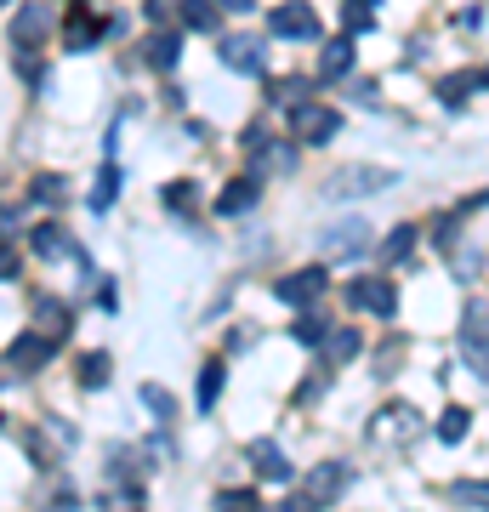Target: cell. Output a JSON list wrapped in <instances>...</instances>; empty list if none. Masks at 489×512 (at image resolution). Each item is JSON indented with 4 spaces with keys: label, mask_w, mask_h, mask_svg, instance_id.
<instances>
[{
    "label": "cell",
    "mask_w": 489,
    "mask_h": 512,
    "mask_svg": "<svg viewBox=\"0 0 489 512\" xmlns=\"http://www.w3.org/2000/svg\"><path fill=\"white\" fill-rule=\"evenodd\" d=\"M347 484H353V467H347V461H319V467H313V473L302 478V495H296L290 507L319 512V507H330V501H342Z\"/></svg>",
    "instance_id": "6da1fadb"
},
{
    "label": "cell",
    "mask_w": 489,
    "mask_h": 512,
    "mask_svg": "<svg viewBox=\"0 0 489 512\" xmlns=\"http://www.w3.org/2000/svg\"><path fill=\"white\" fill-rule=\"evenodd\" d=\"M336 131H342V114L330 109V103H319V97H302V103H290V137H296V143L319 148V143H330Z\"/></svg>",
    "instance_id": "7a4b0ae2"
},
{
    "label": "cell",
    "mask_w": 489,
    "mask_h": 512,
    "mask_svg": "<svg viewBox=\"0 0 489 512\" xmlns=\"http://www.w3.org/2000/svg\"><path fill=\"white\" fill-rule=\"evenodd\" d=\"M399 177L393 171H381V165H342V171H330L325 194L330 200H364V194H381V188H393Z\"/></svg>",
    "instance_id": "3957f363"
},
{
    "label": "cell",
    "mask_w": 489,
    "mask_h": 512,
    "mask_svg": "<svg viewBox=\"0 0 489 512\" xmlns=\"http://www.w3.org/2000/svg\"><path fill=\"white\" fill-rule=\"evenodd\" d=\"M268 29L285 40H319V12H313L308 0H285V6H273Z\"/></svg>",
    "instance_id": "277c9868"
},
{
    "label": "cell",
    "mask_w": 489,
    "mask_h": 512,
    "mask_svg": "<svg viewBox=\"0 0 489 512\" xmlns=\"http://www.w3.org/2000/svg\"><path fill=\"white\" fill-rule=\"evenodd\" d=\"M347 302L364 313H376V319H393L399 313V291H393V279H353L347 285Z\"/></svg>",
    "instance_id": "5b68a950"
},
{
    "label": "cell",
    "mask_w": 489,
    "mask_h": 512,
    "mask_svg": "<svg viewBox=\"0 0 489 512\" xmlns=\"http://www.w3.org/2000/svg\"><path fill=\"white\" fill-rule=\"evenodd\" d=\"M319 251H325V256H359V251H370V222H359V217L330 222L325 234H319Z\"/></svg>",
    "instance_id": "8992f818"
},
{
    "label": "cell",
    "mask_w": 489,
    "mask_h": 512,
    "mask_svg": "<svg viewBox=\"0 0 489 512\" xmlns=\"http://www.w3.org/2000/svg\"><path fill=\"white\" fill-rule=\"evenodd\" d=\"M273 291H279V302H290V308H313V302L325 296V268H296V274H285Z\"/></svg>",
    "instance_id": "52a82bcc"
},
{
    "label": "cell",
    "mask_w": 489,
    "mask_h": 512,
    "mask_svg": "<svg viewBox=\"0 0 489 512\" xmlns=\"http://www.w3.org/2000/svg\"><path fill=\"white\" fill-rule=\"evenodd\" d=\"M381 444L393 439V444H410L421 433V416L410 410V404H387V410H376V427H370Z\"/></svg>",
    "instance_id": "ba28073f"
},
{
    "label": "cell",
    "mask_w": 489,
    "mask_h": 512,
    "mask_svg": "<svg viewBox=\"0 0 489 512\" xmlns=\"http://www.w3.org/2000/svg\"><path fill=\"white\" fill-rule=\"evenodd\" d=\"M245 461H251V473L262 478V484H290V461L273 439H256L251 450H245Z\"/></svg>",
    "instance_id": "9c48e42d"
},
{
    "label": "cell",
    "mask_w": 489,
    "mask_h": 512,
    "mask_svg": "<svg viewBox=\"0 0 489 512\" xmlns=\"http://www.w3.org/2000/svg\"><path fill=\"white\" fill-rule=\"evenodd\" d=\"M222 63L234 74H262V40L256 35H228L222 40Z\"/></svg>",
    "instance_id": "30bf717a"
},
{
    "label": "cell",
    "mask_w": 489,
    "mask_h": 512,
    "mask_svg": "<svg viewBox=\"0 0 489 512\" xmlns=\"http://www.w3.org/2000/svg\"><path fill=\"white\" fill-rule=\"evenodd\" d=\"M46 35H52V6H35V0H29L18 18H12V40H18V46H40Z\"/></svg>",
    "instance_id": "8fae6325"
},
{
    "label": "cell",
    "mask_w": 489,
    "mask_h": 512,
    "mask_svg": "<svg viewBox=\"0 0 489 512\" xmlns=\"http://www.w3.org/2000/svg\"><path fill=\"white\" fill-rule=\"evenodd\" d=\"M29 251L46 256V262H63V256H80L74 251V239L57 228V222H40V228H29Z\"/></svg>",
    "instance_id": "7c38bea8"
},
{
    "label": "cell",
    "mask_w": 489,
    "mask_h": 512,
    "mask_svg": "<svg viewBox=\"0 0 489 512\" xmlns=\"http://www.w3.org/2000/svg\"><path fill=\"white\" fill-rule=\"evenodd\" d=\"M52 348H57L52 336H40V330H29V336H18V342L6 348V359H12L18 370H40L46 359H52Z\"/></svg>",
    "instance_id": "4fadbf2b"
},
{
    "label": "cell",
    "mask_w": 489,
    "mask_h": 512,
    "mask_svg": "<svg viewBox=\"0 0 489 512\" xmlns=\"http://www.w3.org/2000/svg\"><path fill=\"white\" fill-rule=\"evenodd\" d=\"M69 325H74L69 302H57V296H40V302H35V330H40V336L63 342V336H69Z\"/></svg>",
    "instance_id": "5bb4252c"
},
{
    "label": "cell",
    "mask_w": 489,
    "mask_h": 512,
    "mask_svg": "<svg viewBox=\"0 0 489 512\" xmlns=\"http://www.w3.org/2000/svg\"><path fill=\"white\" fill-rule=\"evenodd\" d=\"M256 200H262V183H256V177H234V183L217 194V211L222 217H239V211H251Z\"/></svg>",
    "instance_id": "9a60e30c"
},
{
    "label": "cell",
    "mask_w": 489,
    "mask_h": 512,
    "mask_svg": "<svg viewBox=\"0 0 489 512\" xmlns=\"http://www.w3.org/2000/svg\"><path fill=\"white\" fill-rule=\"evenodd\" d=\"M353 35H342V40H330L325 52H319V80H347L353 74Z\"/></svg>",
    "instance_id": "2e32d148"
},
{
    "label": "cell",
    "mask_w": 489,
    "mask_h": 512,
    "mask_svg": "<svg viewBox=\"0 0 489 512\" xmlns=\"http://www.w3.org/2000/svg\"><path fill=\"white\" fill-rule=\"evenodd\" d=\"M478 86H489V74H478V69H461V74H450V80H438V97H444V109H461Z\"/></svg>",
    "instance_id": "e0dca14e"
},
{
    "label": "cell",
    "mask_w": 489,
    "mask_h": 512,
    "mask_svg": "<svg viewBox=\"0 0 489 512\" xmlns=\"http://www.w3.org/2000/svg\"><path fill=\"white\" fill-rule=\"evenodd\" d=\"M319 348H325V365H347V359H353L364 342H359V330H353V325H330Z\"/></svg>",
    "instance_id": "ac0fdd59"
},
{
    "label": "cell",
    "mask_w": 489,
    "mask_h": 512,
    "mask_svg": "<svg viewBox=\"0 0 489 512\" xmlns=\"http://www.w3.org/2000/svg\"><path fill=\"white\" fill-rule=\"evenodd\" d=\"M143 57H148V69H177V57H182V40L171 35V29H160V35H148Z\"/></svg>",
    "instance_id": "d6986e66"
},
{
    "label": "cell",
    "mask_w": 489,
    "mask_h": 512,
    "mask_svg": "<svg viewBox=\"0 0 489 512\" xmlns=\"http://www.w3.org/2000/svg\"><path fill=\"white\" fill-rule=\"evenodd\" d=\"M381 0H342V35H370Z\"/></svg>",
    "instance_id": "ffe728a7"
},
{
    "label": "cell",
    "mask_w": 489,
    "mask_h": 512,
    "mask_svg": "<svg viewBox=\"0 0 489 512\" xmlns=\"http://www.w3.org/2000/svg\"><path fill=\"white\" fill-rule=\"evenodd\" d=\"M217 0H182L177 6V18L188 23V29H194V35H211V29H217Z\"/></svg>",
    "instance_id": "44dd1931"
},
{
    "label": "cell",
    "mask_w": 489,
    "mask_h": 512,
    "mask_svg": "<svg viewBox=\"0 0 489 512\" xmlns=\"http://www.w3.org/2000/svg\"><path fill=\"white\" fill-rule=\"evenodd\" d=\"M245 154H251L256 171H262V165H290V154H279V148H273V137H268L262 126L245 131Z\"/></svg>",
    "instance_id": "7402d4cb"
},
{
    "label": "cell",
    "mask_w": 489,
    "mask_h": 512,
    "mask_svg": "<svg viewBox=\"0 0 489 512\" xmlns=\"http://www.w3.org/2000/svg\"><path fill=\"white\" fill-rule=\"evenodd\" d=\"M29 200H35V205H63V200H69V177H57V171H40L35 183H29Z\"/></svg>",
    "instance_id": "603a6c76"
},
{
    "label": "cell",
    "mask_w": 489,
    "mask_h": 512,
    "mask_svg": "<svg viewBox=\"0 0 489 512\" xmlns=\"http://www.w3.org/2000/svg\"><path fill=\"white\" fill-rule=\"evenodd\" d=\"M450 501H455V507L489 512V478H455V484H450Z\"/></svg>",
    "instance_id": "cb8c5ba5"
},
{
    "label": "cell",
    "mask_w": 489,
    "mask_h": 512,
    "mask_svg": "<svg viewBox=\"0 0 489 512\" xmlns=\"http://www.w3.org/2000/svg\"><path fill=\"white\" fill-rule=\"evenodd\" d=\"M160 200H165V211H177V217H194V211H200V194H194L188 177H182V183H165Z\"/></svg>",
    "instance_id": "d4e9b609"
},
{
    "label": "cell",
    "mask_w": 489,
    "mask_h": 512,
    "mask_svg": "<svg viewBox=\"0 0 489 512\" xmlns=\"http://www.w3.org/2000/svg\"><path fill=\"white\" fill-rule=\"evenodd\" d=\"M63 35H69V46H74V52H86L91 40L103 35V23L91 18V12H80V6H74V12H69V29H63Z\"/></svg>",
    "instance_id": "484cf974"
},
{
    "label": "cell",
    "mask_w": 489,
    "mask_h": 512,
    "mask_svg": "<svg viewBox=\"0 0 489 512\" xmlns=\"http://www.w3.org/2000/svg\"><path fill=\"white\" fill-rule=\"evenodd\" d=\"M410 251H416V228H410V222H399L393 234L381 239V256H387V262H404Z\"/></svg>",
    "instance_id": "4316f807"
},
{
    "label": "cell",
    "mask_w": 489,
    "mask_h": 512,
    "mask_svg": "<svg viewBox=\"0 0 489 512\" xmlns=\"http://www.w3.org/2000/svg\"><path fill=\"white\" fill-rule=\"evenodd\" d=\"M268 97L279 103V109H290V103L313 97V86H308V80H296V74H285V80H273V86H268Z\"/></svg>",
    "instance_id": "83f0119b"
},
{
    "label": "cell",
    "mask_w": 489,
    "mask_h": 512,
    "mask_svg": "<svg viewBox=\"0 0 489 512\" xmlns=\"http://www.w3.org/2000/svg\"><path fill=\"white\" fill-rule=\"evenodd\" d=\"M467 427H472V416L461 410V404H450V410L438 416V439H444V444H461V439H467Z\"/></svg>",
    "instance_id": "f1b7e54d"
},
{
    "label": "cell",
    "mask_w": 489,
    "mask_h": 512,
    "mask_svg": "<svg viewBox=\"0 0 489 512\" xmlns=\"http://www.w3.org/2000/svg\"><path fill=\"white\" fill-rule=\"evenodd\" d=\"M222 382H228V370H222V359H211V365L200 370V404H205V410L222 399Z\"/></svg>",
    "instance_id": "f546056e"
},
{
    "label": "cell",
    "mask_w": 489,
    "mask_h": 512,
    "mask_svg": "<svg viewBox=\"0 0 489 512\" xmlns=\"http://www.w3.org/2000/svg\"><path fill=\"white\" fill-rule=\"evenodd\" d=\"M325 319H319V313H302V319H296V325H290V336H296V342H302V348H319V342H325Z\"/></svg>",
    "instance_id": "4dcf8cb0"
},
{
    "label": "cell",
    "mask_w": 489,
    "mask_h": 512,
    "mask_svg": "<svg viewBox=\"0 0 489 512\" xmlns=\"http://www.w3.org/2000/svg\"><path fill=\"white\" fill-rule=\"evenodd\" d=\"M114 194H120V171H114V165H103V177H97V188H91V211H109Z\"/></svg>",
    "instance_id": "1f68e13d"
},
{
    "label": "cell",
    "mask_w": 489,
    "mask_h": 512,
    "mask_svg": "<svg viewBox=\"0 0 489 512\" xmlns=\"http://www.w3.org/2000/svg\"><path fill=\"white\" fill-rule=\"evenodd\" d=\"M143 404H148V410H154L160 421H171V416H177V399H171V393H165L160 382H148V387H143Z\"/></svg>",
    "instance_id": "d6a6232c"
},
{
    "label": "cell",
    "mask_w": 489,
    "mask_h": 512,
    "mask_svg": "<svg viewBox=\"0 0 489 512\" xmlns=\"http://www.w3.org/2000/svg\"><path fill=\"white\" fill-rule=\"evenodd\" d=\"M80 382H86V387L109 382V353H86V359H80Z\"/></svg>",
    "instance_id": "836d02e7"
},
{
    "label": "cell",
    "mask_w": 489,
    "mask_h": 512,
    "mask_svg": "<svg viewBox=\"0 0 489 512\" xmlns=\"http://www.w3.org/2000/svg\"><path fill=\"white\" fill-rule=\"evenodd\" d=\"M177 6H182V0H143L148 23H171V18H177Z\"/></svg>",
    "instance_id": "e575fe53"
},
{
    "label": "cell",
    "mask_w": 489,
    "mask_h": 512,
    "mask_svg": "<svg viewBox=\"0 0 489 512\" xmlns=\"http://www.w3.org/2000/svg\"><path fill=\"white\" fill-rule=\"evenodd\" d=\"M217 501H222V507H234V512L239 507H262V501H256V490H222Z\"/></svg>",
    "instance_id": "d590c367"
},
{
    "label": "cell",
    "mask_w": 489,
    "mask_h": 512,
    "mask_svg": "<svg viewBox=\"0 0 489 512\" xmlns=\"http://www.w3.org/2000/svg\"><path fill=\"white\" fill-rule=\"evenodd\" d=\"M18 74H23V80H40V74H46V69H40V57H35V46L18 57Z\"/></svg>",
    "instance_id": "8d00e7d4"
},
{
    "label": "cell",
    "mask_w": 489,
    "mask_h": 512,
    "mask_svg": "<svg viewBox=\"0 0 489 512\" xmlns=\"http://www.w3.org/2000/svg\"><path fill=\"white\" fill-rule=\"evenodd\" d=\"M353 103H359V109H376V80H359V86H353Z\"/></svg>",
    "instance_id": "74e56055"
},
{
    "label": "cell",
    "mask_w": 489,
    "mask_h": 512,
    "mask_svg": "<svg viewBox=\"0 0 489 512\" xmlns=\"http://www.w3.org/2000/svg\"><path fill=\"white\" fill-rule=\"evenodd\" d=\"M0 279H18V251L12 245H0Z\"/></svg>",
    "instance_id": "f35d334b"
},
{
    "label": "cell",
    "mask_w": 489,
    "mask_h": 512,
    "mask_svg": "<svg viewBox=\"0 0 489 512\" xmlns=\"http://www.w3.org/2000/svg\"><path fill=\"white\" fill-rule=\"evenodd\" d=\"M222 12H251V0H217Z\"/></svg>",
    "instance_id": "ab89813d"
}]
</instances>
